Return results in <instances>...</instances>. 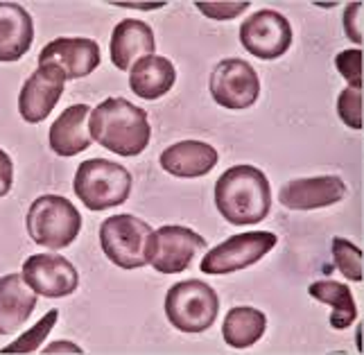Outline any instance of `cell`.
<instances>
[{"label": "cell", "mask_w": 364, "mask_h": 355, "mask_svg": "<svg viewBox=\"0 0 364 355\" xmlns=\"http://www.w3.org/2000/svg\"><path fill=\"white\" fill-rule=\"evenodd\" d=\"M89 132L95 143L118 157H138L145 152L152 127L147 111L124 97H109L89 116Z\"/></svg>", "instance_id": "cell-1"}, {"label": "cell", "mask_w": 364, "mask_h": 355, "mask_svg": "<svg viewBox=\"0 0 364 355\" xmlns=\"http://www.w3.org/2000/svg\"><path fill=\"white\" fill-rule=\"evenodd\" d=\"M215 206L231 224L262 222L272 208V188L265 172L254 166L229 168L215 184Z\"/></svg>", "instance_id": "cell-2"}, {"label": "cell", "mask_w": 364, "mask_h": 355, "mask_svg": "<svg viewBox=\"0 0 364 355\" xmlns=\"http://www.w3.org/2000/svg\"><path fill=\"white\" fill-rule=\"evenodd\" d=\"M32 243L46 249H66L82 231V215L73 201L61 195H41L32 201L25 218Z\"/></svg>", "instance_id": "cell-3"}, {"label": "cell", "mask_w": 364, "mask_h": 355, "mask_svg": "<svg viewBox=\"0 0 364 355\" xmlns=\"http://www.w3.org/2000/svg\"><path fill=\"white\" fill-rule=\"evenodd\" d=\"M132 174L120 163L89 159L77 168L73 190L89 211H107L127 201L132 193Z\"/></svg>", "instance_id": "cell-4"}, {"label": "cell", "mask_w": 364, "mask_h": 355, "mask_svg": "<svg viewBox=\"0 0 364 355\" xmlns=\"http://www.w3.org/2000/svg\"><path fill=\"white\" fill-rule=\"evenodd\" d=\"M220 312V297L208 283L181 281L166 295V314L181 333H204L215 324Z\"/></svg>", "instance_id": "cell-5"}, {"label": "cell", "mask_w": 364, "mask_h": 355, "mask_svg": "<svg viewBox=\"0 0 364 355\" xmlns=\"http://www.w3.org/2000/svg\"><path fill=\"white\" fill-rule=\"evenodd\" d=\"M149 235L152 226L136 215H111L100 226V247L120 270H138L147 265Z\"/></svg>", "instance_id": "cell-6"}, {"label": "cell", "mask_w": 364, "mask_h": 355, "mask_svg": "<svg viewBox=\"0 0 364 355\" xmlns=\"http://www.w3.org/2000/svg\"><path fill=\"white\" fill-rule=\"evenodd\" d=\"M276 243H279V238L272 231L237 233L229 240H224V243H220L218 247H213L202 258L199 270L210 276L240 272L249 267V265H256L260 258H265L276 247Z\"/></svg>", "instance_id": "cell-7"}, {"label": "cell", "mask_w": 364, "mask_h": 355, "mask_svg": "<svg viewBox=\"0 0 364 355\" xmlns=\"http://www.w3.org/2000/svg\"><path fill=\"white\" fill-rule=\"evenodd\" d=\"M206 247V240L193 229L168 224L149 235L147 263L161 274H179L191 267L193 258Z\"/></svg>", "instance_id": "cell-8"}, {"label": "cell", "mask_w": 364, "mask_h": 355, "mask_svg": "<svg viewBox=\"0 0 364 355\" xmlns=\"http://www.w3.org/2000/svg\"><path fill=\"white\" fill-rule=\"evenodd\" d=\"M210 95L224 109H249L260 95L258 73L245 59H224L210 73Z\"/></svg>", "instance_id": "cell-9"}, {"label": "cell", "mask_w": 364, "mask_h": 355, "mask_svg": "<svg viewBox=\"0 0 364 355\" xmlns=\"http://www.w3.org/2000/svg\"><path fill=\"white\" fill-rule=\"evenodd\" d=\"M240 43L258 59H279L292 46V25L274 9H260L240 25Z\"/></svg>", "instance_id": "cell-10"}, {"label": "cell", "mask_w": 364, "mask_h": 355, "mask_svg": "<svg viewBox=\"0 0 364 355\" xmlns=\"http://www.w3.org/2000/svg\"><path fill=\"white\" fill-rule=\"evenodd\" d=\"M23 281L36 295L48 299H61L80 287V274L75 265L59 253H36L23 263Z\"/></svg>", "instance_id": "cell-11"}, {"label": "cell", "mask_w": 364, "mask_h": 355, "mask_svg": "<svg viewBox=\"0 0 364 355\" xmlns=\"http://www.w3.org/2000/svg\"><path fill=\"white\" fill-rule=\"evenodd\" d=\"M66 78L64 73L55 66H39L28 82L23 84L21 95H18V111L21 118L30 124L43 122L50 111L59 102L61 93H64Z\"/></svg>", "instance_id": "cell-12"}, {"label": "cell", "mask_w": 364, "mask_h": 355, "mask_svg": "<svg viewBox=\"0 0 364 355\" xmlns=\"http://www.w3.org/2000/svg\"><path fill=\"white\" fill-rule=\"evenodd\" d=\"M39 66H55L68 80H82L100 66V46L82 36H61L50 41L39 55Z\"/></svg>", "instance_id": "cell-13"}, {"label": "cell", "mask_w": 364, "mask_h": 355, "mask_svg": "<svg viewBox=\"0 0 364 355\" xmlns=\"http://www.w3.org/2000/svg\"><path fill=\"white\" fill-rule=\"evenodd\" d=\"M346 197V184L340 176H312V179H292L279 193V201L290 211H315L333 206Z\"/></svg>", "instance_id": "cell-14"}, {"label": "cell", "mask_w": 364, "mask_h": 355, "mask_svg": "<svg viewBox=\"0 0 364 355\" xmlns=\"http://www.w3.org/2000/svg\"><path fill=\"white\" fill-rule=\"evenodd\" d=\"M109 50H111V63H114L118 70L129 73L138 59L154 55V50H156L154 32L143 21L124 18L114 28Z\"/></svg>", "instance_id": "cell-15"}, {"label": "cell", "mask_w": 364, "mask_h": 355, "mask_svg": "<svg viewBox=\"0 0 364 355\" xmlns=\"http://www.w3.org/2000/svg\"><path fill=\"white\" fill-rule=\"evenodd\" d=\"M218 166V149L202 141H181L161 154V168L179 179H197Z\"/></svg>", "instance_id": "cell-16"}, {"label": "cell", "mask_w": 364, "mask_h": 355, "mask_svg": "<svg viewBox=\"0 0 364 355\" xmlns=\"http://www.w3.org/2000/svg\"><path fill=\"white\" fill-rule=\"evenodd\" d=\"M89 105H73L50 127V149L59 157H75L91 145L89 132Z\"/></svg>", "instance_id": "cell-17"}, {"label": "cell", "mask_w": 364, "mask_h": 355, "mask_svg": "<svg viewBox=\"0 0 364 355\" xmlns=\"http://www.w3.org/2000/svg\"><path fill=\"white\" fill-rule=\"evenodd\" d=\"M36 308V292L21 274L0 278V335L16 333Z\"/></svg>", "instance_id": "cell-18"}, {"label": "cell", "mask_w": 364, "mask_h": 355, "mask_svg": "<svg viewBox=\"0 0 364 355\" xmlns=\"http://www.w3.org/2000/svg\"><path fill=\"white\" fill-rule=\"evenodd\" d=\"M34 41V21L18 3H0V61H18Z\"/></svg>", "instance_id": "cell-19"}, {"label": "cell", "mask_w": 364, "mask_h": 355, "mask_svg": "<svg viewBox=\"0 0 364 355\" xmlns=\"http://www.w3.org/2000/svg\"><path fill=\"white\" fill-rule=\"evenodd\" d=\"M177 82V68L166 57L149 55L134 63L129 73L132 91L143 100H159Z\"/></svg>", "instance_id": "cell-20"}, {"label": "cell", "mask_w": 364, "mask_h": 355, "mask_svg": "<svg viewBox=\"0 0 364 355\" xmlns=\"http://www.w3.org/2000/svg\"><path fill=\"white\" fill-rule=\"evenodd\" d=\"M265 328H267L265 312L249 306H237L231 308L227 317H224L222 337L231 349H247L265 335Z\"/></svg>", "instance_id": "cell-21"}, {"label": "cell", "mask_w": 364, "mask_h": 355, "mask_svg": "<svg viewBox=\"0 0 364 355\" xmlns=\"http://www.w3.org/2000/svg\"><path fill=\"white\" fill-rule=\"evenodd\" d=\"M308 295L315 297L317 301L331 306V326L335 331H344L350 324L358 319V306H355V299L350 295V290L337 281H315L308 287Z\"/></svg>", "instance_id": "cell-22"}, {"label": "cell", "mask_w": 364, "mask_h": 355, "mask_svg": "<svg viewBox=\"0 0 364 355\" xmlns=\"http://www.w3.org/2000/svg\"><path fill=\"white\" fill-rule=\"evenodd\" d=\"M333 260L335 267L340 270L348 281H362V251L350 240L335 238L333 240Z\"/></svg>", "instance_id": "cell-23"}, {"label": "cell", "mask_w": 364, "mask_h": 355, "mask_svg": "<svg viewBox=\"0 0 364 355\" xmlns=\"http://www.w3.org/2000/svg\"><path fill=\"white\" fill-rule=\"evenodd\" d=\"M57 319H59V312L57 310H50L39 324L30 328L28 333H23L16 341L7 344L3 349V353H34V351H39L41 341H46V337L50 335V331L55 328Z\"/></svg>", "instance_id": "cell-24"}, {"label": "cell", "mask_w": 364, "mask_h": 355, "mask_svg": "<svg viewBox=\"0 0 364 355\" xmlns=\"http://www.w3.org/2000/svg\"><path fill=\"white\" fill-rule=\"evenodd\" d=\"M337 113L344 124H348L350 129H362V91L360 88L348 86L340 93L337 100Z\"/></svg>", "instance_id": "cell-25"}, {"label": "cell", "mask_w": 364, "mask_h": 355, "mask_svg": "<svg viewBox=\"0 0 364 355\" xmlns=\"http://www.w3.org/2000/svg\"><path fill=\"white\" fill-rule=\"evenodd\" d=\"M335 66H337V70H340L342 78L353 88L362 86V53L358 48L355 50H344V53L337 55Z\"/></svg>", "instance_id": "cell-26"}, {"label": "cell", "mask_w": 364, "mask_h": 355, "mask_svg": "<svg viewBox=\"0 0 364 355\" xmlns=\"http://www.w3.org/2000/svg\"><path fill=\"white\" fill-rule=\"evenodd\" d=\"M197 9L215 21H231L249 9V3H197Z\"/></svg>", "instance_id": "cell-27"}, {"label": "cell", "mask_w": 364, "mask_h": 355, "mask_svg": "<svg viewBox=\"0 0 364 355\" xmlns=\"http://www.w3.org/2000/svg\"><path fill=\"white\" fill-rule=\"evenodd\" d=\"M360 11H362V5L360 3H353L346 7V14H344V30L348 34V39L353 43H362V28H360Z\"/></svg>", "instance_id": "cell-28"}, {"label": "cell", "mask_w": 364, "mask_h": 355, "mask_svg": "<svg viewBox=\"0 0 364 355\" xmlns=\"http://www.w3.org/2000/svg\"><path fill=\"white\" fill-rule=\"evenodd\" d=\"M14 184V161L7 152L0 149V199H3Z\"/></svg>", "instance_id": "cell-29"}, {"label": "cell", "mask_w": 364, "mask_h": 355, "mask_svg": "<svg viewBox=\"0 0 364 355\" xmlns=\"http://www.w3.org/2000/svg\"><path fill=\"white\" fill-rule=\"evenodd\" d=\"M64 351H68V353H82V349L77 344H73V341H57V344H50L46 349V353H64Z\"/></svg>", "instance_id": "cell-30"}]
</instances>
